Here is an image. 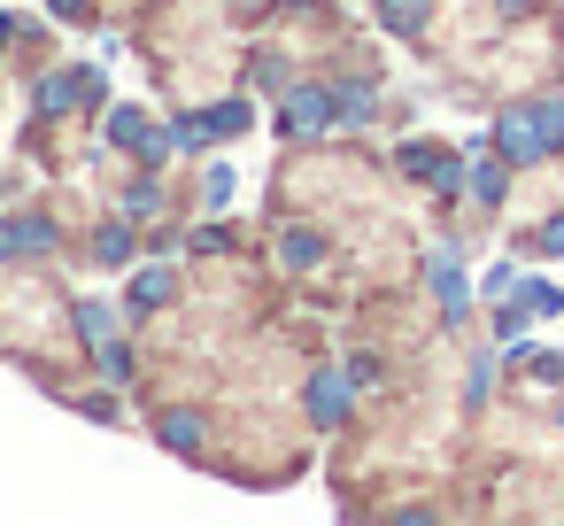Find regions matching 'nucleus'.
I'll return each instance as SVG.
<instances>
[{
	"label": "nucleus",
	"instance_id": "1",
	"mask_svg": "<svg viewBox=\"0 0 564 526\" xmlns=\"http://www.w3.org/2000/svg\"><path fill=\"white\" fill-rule=\"evenodd\" d=\"M541 248H549V256H564V217H556V225L541 233Z\"/></svg>",
	"mask_w": 564,
	"mask_h": 526
}]
</instances>
